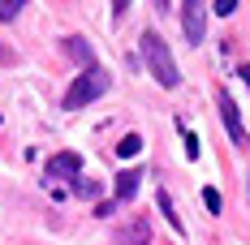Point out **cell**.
Wrapping results in <instances>:
<instances>
[{
  "instance_id": "cell-1",
  "label": "cell",
  "mask_w": 250,
  "mask_h": 245,
  "mask_svg": "<svg viewBox=\"0 0 250 245\" xmlns=\"http://www.w3.org/2000/svg\"><path fill=\"white\" fill-rule=\"evenodd\" d=\"M138 48H143V60H147L151 77H155L160 86H168V91H173L177 82H181V74H177V65H173V52H168V43H164L155 30H147V35L138 39Z\"/></svg>"
},
{
  "instance_id": "cell-2",
  "label": "cell",
  "mask_w": 250,
  "mask_h": 245,
  "mask_svg": "<svg viewBox=\"0 0 250 245\" xmlns=\"http://www.w3.org/2000/svg\"><path fill=\"white\" fill-rule=\"evenodd\" d=\"M108 86H112V77L104 74L100 65H91V69H86L82 77H74V86L65 91V112H78V108H86V103H91V99H100Z\"/></svg>"
},
{
  "instance_id": "cell-3",
  "label": "cell",
  "mask_w": 250,
  "mask_h": 245,
  "mask_svg": "<svg viewBox=\"0 0 250 245\" xmlns=\"http://www.w3.org/2000/svg\"><path fill=\"white\" fill-rule=\"evenodd\" d=\"M181 26H186V43L199 48L203 30H207V4H203V0H186V4H181Z\"/></svg>"
},
{
  "instance_id": "cell-4",
  "label": "cell",
  "mask_w": 250,
  "mask_h": 245,
  "mask_svg": "<svg viewBox=\"0 0 250 245\" xmlns=\"http://www.w3.org/2000/svg\"><path fill=\"white\" fill-rule=\"evenodd\" d=\"M112 241L117 245H151V220L147 215H134V220H125L112 228Z\"/></svg>"
},
{
  "instance_id": "cell-5",
  "label": "cell",
  "mask_w": 250,
  "mask_h": 245,
  "mask_svg": "<svg viewBox=\"0 0 250 245\" xmlns=\"http://www.w3.org/2000/svg\"><path fill=\"white\" fill-rule=\"evenodd\" d=\"M216 103H220V121H225L229 138H233L237 147H246V125H242V112H237L233 95H229V91H220V95H216Z\"/></svg>"
},
{
  "instance_id": "cell-6",
  "label": "cell",
  "mask_w": 250,
  "mask_h": 245,
  "mask_svg": "<svg viewBox=\"0 0 250 245\" xmlns=\"http://www.w3.org/2000/svg\"><path fill=\"white\" fill-rule=\"evenodd\" d=\"M43 172H48L52 181H56V176H78V172H82V159L65 151V155H52V159H48V168H43Z\"/></svg>"
},
{
  "instance_id": "cell-7",
  "label": "cell",
  "mask_w": 250,
  "mask_h": 245,
  "mask_svg": "<svg viewBox=\"0 0 250 245\" xmlns=\"http://www.w3.org/2000/svg\"><path fill=\"white\" fill-rule=\"evenodd\" d=\"M138 181H143V172H138V168H125L121 176H117V202H125V198L138 194Z\"/></svg>"
},
{
  "instance_id": "cell-8",
  "label": "cell",
  "mask_w": 250,
  "mask_h": 245,
  "mask_svg": "<svg viewBox=\"0 0 250 245\" xmlns=\"http://www.w3.org/2000/svg\"><path fill=\"white\" fill-rule=\"evenodd\" d=\"M65 56L91 69V43H86V39H78V35H74V39H65Z\"/></svg>"
},
{
  "instance_id": "cell-9",
  "label": "cell",
  "mask_w": 250,
  "mask_h": 245,
  "mask_svg": "<svg viewBox=\"0 0 250 245\" xmlns=\"http://www.w3.org/2000/svg\"><path fill=\"white\" fill-rule=\"evenodd\" d=\"M138 151H143V138H138V133H125L121 142H117V155H121V159H134Z\"/></svg>"
},
{
  "instance_id": "cell-10",
  "label": "cell",
  "mask_w": 250,
  "mask_h": 245,
  "mask_svg": "<svg viewBox=\"0 0 250 245\" xmlns=\"http://www.w3.org/2000/svg\"><path fill=\"white\" fill-rule=\"evenodd\" d=\"M155 202H160V211L168 215V224H173L177 232H181V215H177V211H173V198H168V194H164V189H160V194H155Z\"/></svg>"
},
{
  "instance_id": "cell-11",
  "label": "cell",
  "mask_w": 250,
  "mask_h": 245,
  "mask_svg": "<svg viewBox=\"0 0 250 245\" xmlns=\"http://www.w3.org/2000/svg\"><path fill=\"white\" fill-rule=\"evenodd\" d=\"M22 9H26V0H0V22H13Z\"/></svg>"
},
{
  "instance_id": "cell-12",
  "label": "cell",
  "mask_w": 250,
  "mask_h": 245,
  "mask_svg": "<svg viewBox=\"0 0 250 245\" xmlns=\"http://www.w3.org/2000/svg\"><path fill=\"white\" fill-rule=\"evenodd\" d=\"M203 202H207V211H211V215H220V207H225V198L216 194V189H203Z\"/></svg>"
},
{
  "instance_id": "cell-13",
  "label": "cell",
  "mask_w": 250,
  "mask_h": 245,
  "mask_svg": "<svg viewBox=\"0 0 250 245\" xmlns=\"http://www.w3.org/2000/svg\"><path fill=\"white\" fill-rule=\"evenodd\" d=\"M74 194H82V198H95V194H100V185H95V181H78V176H74Z\"/></svg>"
},
{
  "instance_id": "cell-14",
  "label": "cell",
  "mask_w": 250,
  "mask_h": 245,
  "mask_svg": "<svg viewBox=\"0 0 250 245\" xmlns=\"http://www.w3.org/2000/svg\"><path fill=\"white\" fill-rule=\"evenodd\" d=\"M229 13H237V0H216V18H229Z\"/></svg>"
},
{
  "instance_id": "cell-15",
  "label": "cell",
  "mask_w": 250,
  "mask_h": 245,
  "mask_svg": "<svg viewBox=\"0 0 250 245\" xmlns=\"http://www.w3.org/2000/svg\"><path fill=\"white\" fill-rule=\"evenodd\" d=\"M112 211H117V198H112V202H100V207H95V215H100V220H112Z\"/></svg>"
},
{
  "instance_id": "cell-16",
  "label": "cell",
  "mask_w": 250,
  "mask_h": 245,
  "mask_svg": "<svg viewBox=\"0 0 250 245\" xmlns=\"http://www.w3.org/2000/svg\"><path fill=\"white\" fill-rule=\"evenodd\" d=\"M186 155H190V159H199V138H194V133H186Z\"/></svg>"
},
{
  "instance_id": "cell-17",
  "label": "cell",
  "mask_w": 250,
  "mask_h": 245,
  "mask_svg": "<svg viewBox=\"0 0 250 245\" xmlns=\"http://www.w3.org/2000/svg\"><path fill=\"white\" fill-rule=\"evenodd\" d=\"M4 56H9V48H4V43H0V60H4Z\"/></svg>"
}]
</instances>
